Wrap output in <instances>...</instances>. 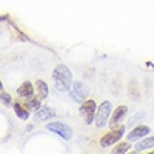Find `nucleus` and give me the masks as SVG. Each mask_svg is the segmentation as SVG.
<instances>
[{
    "instance_id": "nucleus-1",
    "label": "nucleus",
    "mask_w": 154,
    "mask_h": 154,
    "mask_svg": "<svg viewBox=\"0 0 154 154\" xmlns=\"http://www.w3.org/2000/svg\"><path fill=\"white\" fill-rule=\"evenodd\" d=\"M52 79L57 91H60V93L70 91L72 84H73V76H72V72L66 65H57L53 69Z\"/></svg>"
},
{
    "instance_id": "nucleus-2",
    "label": "nucleus",
    "mask_w": 154,
    "mask_h": 154,
    "mask_svg": "<svg viewBox=\"0 0 154 154\" xmlns=\"http://www.w3.org/2000/svg\"><path fill=\"white\" fill-rule=\"evenodd\" d=\"M111 109H112V105H111L109 101H104L101 105L97 108V114H95V126L98 129H102L105 128V125L108 123V119L111 116Z\"/></svg>"
},
{
    "instance_id": "nucleus-3",
    "label": "nucleus",
    "mask_w": 154,
    "mask_h": 154,
    "mask_svg": "<svg viewBox=\"0 0 154 154\" xmlns=\"http://www.w3.org/2000/svg\"><path fill=\"white\" fill-rule=\"evenodd\" d=\"M95 111H97V104L94 100H85L84 102H81L80 114L87 125H91L95 121V114H97Z\"/></svg>"
},
{
    "instance_id": "nucleus-4",
    "label": "nucleus",
    "mask_w": 154,
    "mask_h": 154,
    "mask_svg": "<svg viewBox=\"0 0 154 154\" xmlns=\"http://www.w3.org/2000/svg\"><path fill=\"white\" fill-rule=\"evenodd\" d=\"M125 126H118V128H114L111 130L109 133L104 134L100 140V144L101 147H109L112 144H116V142H119L122 139V136L125 134Z\"/></svg>"
},
{
    "instance_id": "nucleus-5",
    "label": "nucleus",
    "mask_w": 154,
    "mask_h": 154,
    "mask_svg": "<svg viewBox=\"0 0 154 154\" xmlns=\"http://www.w3.org/2000/svg\"><path fill=\"white\" fill-rule=\"evenodd\" d=\"M88 93H90V90L84 83H81V81H73L72 88H70V97L73 98L76 102H79V104L84 102L85 100H87V97H88Z\"/></svg>"
},
{
    "instance_id": "nucleus-6",
    "label": "nucleus",
    "mask_w": 154,
    "mask_h": 154,
    "mask_svg": "<svg viewBox=\"0 0 154 154\" xmlns=\"http://www.w3.org/2000/svg\"><path fill=\"white\" fill-rule=\"evenodd\" d=\"M46 128H48V130H51V132L57 133L62 139H65V140H70L72 136H73L72 128H70L69 125L63 123V122H49Z\"/></svg>"
},
{
    "instance_id": "nucleus-7",
    "label": "nucleus",
    "mask_w": 154,
    "mask_h": 154,
    "mask_svg": "<svg viewBox=\"0 0 154 154\" xmlns=\"http://www.w3.org/2000/svg\"><path fill=\"white\" fill-rule=\"evenodd\" d=\"M150 133V128L149 126H137V128H134L130 133H128V142H136L139 139H143L146 137L147 134Z\"/></svg>"
},
{
    "instance_id": "nucleus-8",
    "label": "nucleus",
    "mask_w": 154,
    "mask_h": 154,
    "mask_svg": "<svg viewBox=\"0 0 154 154\" xmlns=\"http://www.w3.org/2000/svg\"><path fill=\"white\" fill-rule=\"evenodd\" d=\"M128 114V106L126 105H121V106H118L116 109L114 111V114H112V116H111L109 119V128L111 129H114L115 126L119 123V122L125 118V115Z\"/></svg>"
},
{
    "instance_id": "nucleus-9",
    "label": "nucleus",
    "mask_w": 154,
    "mask_h": 154,
    "mask_svg": "<svg viewBox=\"0 0 154 154\" xmlns=\"http://www.w3.org/2000/svg\"><path fill=\"white\" fill-rule=\"evenodd\" d=\"M56 116V112L52 109V108H44V109H38L35 111L34 114V118L37 122H45V121H49L52 118Z\"/></svg>"
},
{
    "instance_id": "nucleus-10",
    "label": "nucleus",
    "mask_w": 154,
    "mask_h": 154,
    "mask_svg": "<svg viewBox=\"0 0 154 154\" xmlns=\"http://www.w3.org/2000/svg\"><path fill=\"white\" fill-rule=\"evenodd\" d=\"M17 94H18L21 98H25V100L32 98V95H34V87H32V84H31L29 81H24V83H23V84L17 88Z\"/></svg>"
},
{
    "instance_id": "nucleus-11",
    "label": "nucleus",
    "mask_w": 154,
    "mask_h": 154,
    "mask_svg": "<svg viewBox=\"0 0 154 154\" xmlns=\"http://www.w3.org/2000/svg\"><path fill=\"white\" fill-rule=\"evenodd\" d=\"M35 90H37L38 97H39L41 100H45V98L48 97V94H49L48 84H46L44 80H37L35 81Z\"/></svg>"
},
{
    "instance_id": "nucleus-12",
    "label": "nucleus",
    "mask_w": 154,
    "mask_h": 154,
    "mask_svg": "<svg viewBox=\"0 0 154 154\" xmlns=\"http://www.w3.org/2000/svg\"><path fill=\"white\" fill-rule=\"evenodd\" d=\"M150 147H154V136H150L147 139H140V142L136 144V150L137 151H143V150H147Z\"/></svg>"
},
{
    "instance_id": "nucleus-13",
    "label": "nucleus",
    "mask_w": 154,
    "mask_h": 154,
    "mask_svg": "<svg viewBox=\"0 0 154 154\" xmlns=\"http://www.w3.org/2000/svg\"><path fill=\"white\" fill-rule=\"evenodd\" d=\"M13 108H14V112H16V115L20 118L21 121H27V119L29 118V111L27 109V108H24V106L21 105V104L16 102V104L13 105Z\"/></svg>"
},
{
    "instance_id": "nucleus-14",
    "label": "nucleus",
    "mask_w": 154,
    "mask_h": 154,
    "mask_svg": "<svg viewBox=\"0 0 154 154\" xmlns=\"http://www.w3.org/2000/svg\"><path fill=\"white\" fill-rule=\"evenodd\" d=\"M129 149H130V142H123V143H119L114 150H112V153H114V154L128 153V150H129Z\"/></svg>"
},
{
    "instance_id": "nucleus-15",
    "label": "nucleus",
    "mask_w": 154,
    "mask_h": 154,
    "mask_svg": "<svg viewBox=\"0 0 154 154\" xmlns=\"http://www.w3.org/2000/svg\"><path fill=\"white\" fill-rule=\"evenodd\" d=\"M28 108L31 111H38L39 109V106H41V98L37 97V98H29L28 100Z\"/></svg>"
},
{
    "instance_id": "nucleus-16",
    "label": "nucleus",
    "mask_w": 154,
    "mask_h": 154,
    "mask_svg": "<svg viewBox=\"0 0 154 154\" xmlns=\"http://www.w3.org/2000/svg\"><path fill=\"white\" fill-rule=\"evenodd\" d=\"M2 101H3V104L4 105H10V104H11V97H10V95H8L7 93H2Z\"/></svg>"
}]
</instances>
